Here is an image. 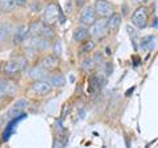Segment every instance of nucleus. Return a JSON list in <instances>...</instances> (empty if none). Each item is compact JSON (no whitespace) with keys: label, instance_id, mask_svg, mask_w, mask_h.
I'll return each mask as SVG.
<instances>
[{"label":"nucleus","instance_id":"10","mask_svg":"<svg viewBox=\"0 0 158 148\" xmlns=\"http://www.w3.org/2000/svg\"><path fill=\"white\" fill-rule=\"evenodd\" d=\"M157 46V37L156 36H145L140 40V48L144 52H152Z\"/></svg>","mask_w":158,"mask_h":148},{"label":"nucleus","instance_id":"25","mask_svg":"<svg viewBox=\"0 0 158 148\" xmlns=\"http://www.w3.org/2000/svg\"><path fill=\"white\" fill-rule=\"evenodd\" d=\"M16 61H17V63L20 65V69H21V72L27 70V67H28V58H27V57H17Z\"/></svg>","mask_w":158,"mask_h":148},{"label":"nucleus","instance_id":"17","mask_svg":"<svg viewBox=\"0 0 158 148\" xmlns=\"http://www.w3.org/2000/svg\"><path fill=\"white\" fill-rule=\"evenodd\" d=\"M44 24L41 21H33L31 25H29V33L31 36H41Z\"/></svg>","mask_w":158,"mask_h":148},{"label":"nucleus","instance_id":"19","mask_svg":"<svg viewBox=\"0 0 158 148\" xmlns=\"http://www.w3.org/2000/svg\"><path fill=\"white\" fill-rule=\"evenodd\" d=\"M127 29H128V33H129V36H131L132 42L135 44V48L137 49V48H138V44H140V38H138L137 31H135V29H133L131 25H128V27H127Z\"/></svg>","mask_w":158,"mask_h":148},{"label":"nucleus","instance_id":"1","mask_svg":"<svg viewBox=\"0 0 158 148\" xmlns=\"http://www.w3.org/2000/svg\"><path fill=\"white\" fill-rule=\"evenodd\" d=\"M132 24L138 29H144L149 24V9L146 6H140L132 15Z\"/></svg>","mask_w":158,"mask_h":148},{"label":"nucleus","instance_id":"22","mask_svg":"<svg viewBox=\"0 0 158 148\" xmlns=\"http://www.w3.org/2000/svg\"><path fill=\"white\" fill-rule=\"evenodd\" d=\"M94 67H95V61H94V60H90V58L85 60V62L82 63V69H83V70H85L86 73H90Z\"/></svg>","mask_w":158,"mask_h":148},{"label":"nucleus","instance_id":"11","mask_svg":"<svg viewBox=\"0 0 158 148\" xmlns=\"http://www.w3.org/2000/svg\"><path fill=\"white\" fill-rule=\"evenodd\" d=\"M88 36H90V32H88V28L85 25H81L74 29V33H73V38L74 41L77 42H83L85 40H87Z\"/></svg>","mask_w":158,"mask_h":148},{"label":"nucleus","instance_id":"14","mask_svg":"<svg viewBox=\"0 0 158 148\" xmlns=\"http://www.w3.org/2000/svg\"><path fill=\"white\" fill-rule=\"evenodd\" d=\"M46 72L48 70H45L41 65L34 66V67H32L31 70H29V77H31L32 80H34V81H41V80H45Z\"/></svg>","mask_w":158,"mask_h":148},{"label":"nucleus","instance_id":"5","mask_svg":"<svg viewBox=\"0 0 158 148\" xmlns=\"http://www.w3.org/2000/svg\"><path fill=\"white\" fill-rule=\"evenodd\" d=\"M94 7L99 17H110L113 13V6L108 0H96Z\"/></svg>","mask_w":158,"mask_h":148},{"label":"nucleus","instance_id":"13","mask_svg":"<svg viewBox=\"0 0 158 148\" xmlns=\"http://www.w3.org/2000/svg\"><path fill=\"white\" fill-rule=\"evenodd\" d=\"M4 74H6L7 77H15L17 76V74L21 72V69H20V65L17 63V61H8L6 65H4Z\"/></svg>","mask_w":158,"mask_h":148},{"label":"nucleus","instance_id":"16","mask_svg":"<svg viewBox=\"0 0 158 148\" xmlns=\"http://www.w3.org/2000/svg\"><path fill=\"white\" fill-rule=\"evenodd\" d=\"M50 83L53 85V87H63L66 85V78L62 73H56L50 78Z\"/></svg>","mask_w":158,"mask_h":148},{"label":"nucleus","instance_id":"21","mask_svg":"<svg viewBox=\"0 0 158 148\" xmlns=\"http://www.w3.org/2000/svg\"><path fill=\"white\" fill-rule=\"evenodd\" d=\"M9 33H11V28L9 25H2L0 27V42H4L9 37Z\"/></svg>","mask_w":158,"mask_h":148},{"label":"nucleus","instance_id":"20","mask_svg":"<svg viewBox=\"0 0 158 148\" xmlns=\"http://www.w3.org/2000/svg\"><path fill=\"white\" fill-rule=\"evenodd\" d=\"M41 37L46 38V40H52V38L54 37V31L52 29V27L49 25V24H46V25H44L42 32H41Z\"/></svg>","mask_w":158,"mask_h":148},{"label":"nucleus","instance_id":"26","mask_svg":"<svg viewBox=\"0 0 158 148\" xmlns=\"http://www.w3.org/2000/svg\"><path fill=\"white\" fill-rule=\"evenodd\" d=\"M136 2H137V3H142V4H144V3H146V2H149V0H136Z\"/></svg>","mask_w":158,"mask_h":148},{"label":"nucleus","instance_id":"12","mask_svg":"<svg viewBox=\"0 0 158 148\" xmlns=\"http://www.w3.org/2000/svg\"><path fill=\"white\" fill-rule=\"evenodd\" d=\"M121 20H123V16L121 13H117V12H113L110 17H108V31L111 32H116L118 27L121 25Z\"/></svg>","mask_w":158,"mask_h":148},{"label":"nucleus","instance_id":"3","mask_svg":"<svg viewBox=\"0 0 158 148\" xmlns=\"http://www.w3.org/2000/svg\"><path fill=\"white\" fill-rule=\"evenodd\" d=\"M96 11L95 7L92 6H85L82 9L81 15H79V24L85 27H91L94 23L96 21Z\"/></svg>","mask_w":158,"mask_h":148},{"label":"nucleus","instance_id":"6","mask_svg":"<svg viewBox=\"0 0 158 148\" xmlns=\"http://www.w3.org/2000/svg\"><path fill=\"white\" fill-rule=\"evenodd\" d=\"M17 86L11 80H0V97H11L16 94Z\"/></svg>","mask_w":158,"mask_h":148},{"label":"nucleus","instance_id":"23","mask_svg":"<svg viewBox=\"0 0 158 148\" xmlns=\"http://www.w3.org/2000/svg\"><path fill=\"white\" fill-rule=\"evenodd\" d=\"M95 41L94 40H88L85 42V45L82 46V53H88V52H92L94 49H95Z\"/></svg>","mask_w":158,"mask_h":148},{"label":"nucleus","instance_id":"15","mask_svg":"<svg viewBox=\"0 0 158 148\" xmlns=\"http://www.w3.org/2000/svg\"><path fill=\"white\" fill-rule=\"evenodd\" d=\"M27 106H28V102H27L25 99H19V101H16V103L13 105V107L11 108V110H9L8 115L12 118V116H15V115L21 114V112L27 108Z\"/></svg>","mask_w":158,"mask_h":148},{"label":"nucleus","instance_id":"27","mask_svg":"<svg viewBox=\"0 0 158 148\" xmlns=\"http://www.w3.org/2000/svg\"><path fill=\"white\" fill-rule=\"evenodd\" d=\"M0 72H2V63H0Z\"/></svg>","mask_w":158,"mask_h":148},{"label":"nucleus","instance_id":"2","mask_svg":"<svg viewBox=\"0 0 158 148\" xmlns=\"http://www.w3.org/2000/svg\"><path fill=\"white\" fill-rule=\"evenodd\" d=\"M88 32L90 36L94 38H102L104 37L108 32V17H100L92 24L91 27H88Z\"/></svg>","mask_w":158,"mask_h":148},{"label":"nucleus","instance_id":"7","mask_svg":"<svg viewBox=\"0 0 158 148\" xmlns=\"http://www.w3.org/2000/svg\"><path fill=\"white\" fill-rule=\"evenodd\" d=\"M28 34H31L29 33V25H27V24L19 25L13 34V45H20L24 41H27Z\"/></svg>","mask_w":158,"mask_h":148},{"label":"nucleus","instance_id":"18","mask_svg":"<svg viewBox=\"0 0 158 148\" xmlns=\"http://www.w3.org/2000/svg\"><path fill=\"white\" fill-rule=\"evenodd\" d=\"M16 6H19L17 0H0V9H3V11H13Z\"/></svg>","mask_w":158,"mask_h":148},{"label":"nucleus","instance_id":"24","mask_svg":"<svg viewBox=\"0 0 158 148\" xmlns=\"http://www.w3.org/2000/svg\"><path fill=\"white\" fill-rule=\"evenodd\" d=\"M53 54H54V56H57V57H59L62 54V42L59 40L54 42V45H53Z\"/></svg>","mask_w":158,"mask_h":148},{"label":"nucleus","instance_id":"9","mask_svg":"<svg viewBox=\"0 0 158 148\" xmlns=\"http://www.w3.org/2000/svg\"><path fill=\"white\" fill-rule=\"evenodd\" d=\"M40 65H41L45 70L48 72H52V70H56L59 65V61H58V57L54 56V54H48L41 60L40 62Z\"/></svg>","mask_w":158,"mask_h":148},{"label":"nucleus","instance_id":"8","mask_svg":"<svg viewBox=\"0 0 158 148\" xmlns=\"http://www.w3.org/2000/svg\"><path fill=\"white\" fill-rule=\"evenodd\" d=\"M32 89L34 90V93L38 95H46L52 91L53 85L50 83V81H45V80H41V81H36L33 83Z\"/></svg>","mask_w":158,"mask_h":148},{"label":"nucleus","instance_id":"4","mask_svg":"<svg viewBox=\"0 0 158 148\" xmlns=\"http://www.w3.org/2000/svg\"><path fill=\"white\" fill-rule=\"evenodd\" d=\"M59 7L56 3H49L46 8H45V13H44V19H45V23L49 25H53L56 24L59 19Z\"/></svg>","mask_w":158,"mask_h":148}]
</instances>
